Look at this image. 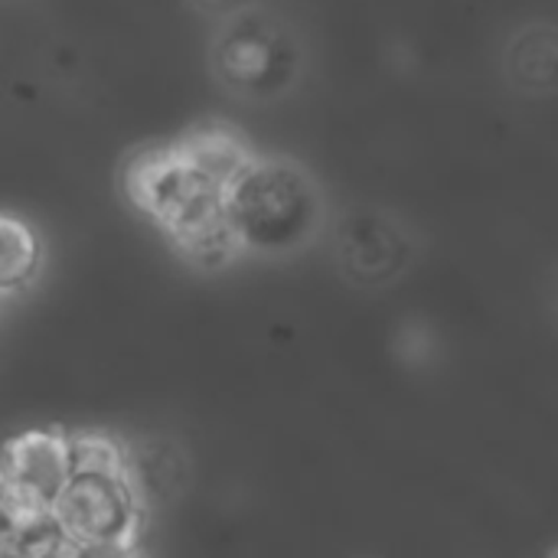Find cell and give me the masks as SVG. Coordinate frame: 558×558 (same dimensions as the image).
Segmentation results:
<instances>
[{
    "instance_id": "6da1fadb",
    "label": "cell",
    "mask_w": 558,
    "mask_h": 558,
    "mask_svg": "<svg viewBox=\"0 0 558 558\" xmlns=\"http://www.w3.org/2000/svg\"><path fill=\"white\" fill-rule=\"evenodd\" d=\"M121 186L128 203L157 222L186 262L219 268L239 252L222 190L193 170L177 144L134 150L121 170Z\"/></svg>"
},
{
    "instance_id": "7a4b0ae2",
    "label": "cell",
    "mask_w": 558,
    "mask_h": 558,
    "mask_svg": "<svg viewBox=\"0 0 558 558\" xmlns=\"http://www.w3.org/2000/svg\"><path fill=\"white\" fill-rule=\"evenodd\" d=\"M239 248L281 252L301 242L314 222L317 199L307 177L288 163L258 160L222 193Z\"/></svg>"
},
{
    "instance_id": "3957f363",
    "label": "cell",
    "mask_w": 558,
    "mask_h": 558,
    "mask_svg": "<svg viewBox=\"0 0 558 558\" xmlns=\"http://www.w3.org/2000/svg\"><path fill=\"white\" fill-rule=\"evenodd\" d=\"M52 526L85 553H134L141 539L134 484L75 474L52 500Z\"/></svg>"
},
{
    "instance_id": "277c9868",
    "label": "cell",
    "mask_w": 558,
    "mask_h": 558,
    "mask_svg": "<svg viewBox=\"0 0 558 558\" xmlns=\"http://www.w3.org/2000/svg\"><path fill=\"white\" fill-rule=\"evenodd\" d=\"M213 65L219 82L232 92L262 98L284 85L291 72V46L284 33L258 13H232L213 46Z\"/></svg>"
},
{
    "instance_id": "5b68a950",
    "label": "cell",
    "mask_w": 558,
    "mask_h": 558,
    "mask_svg": "<svg viewBox=\"0 0 558 558\" xmlns=\"http://www.w3.org/2000/svg\"><path fill=\"white\" fill-rule=\"evenodd\" d=\"M0 468L16 484L29 487L43 500H56L75 477L72 441L62 428H33L13 435L0 451Z\"/></svg>"
},
{
    "instance_id": "8992f818",
    "label": "cell",
    "mask_w": 558,
    "mask_h": 558,
    "mask_svg": "<svg viewBox=\"0 0 558 558\" xmlns=\"http://www.w3.org/2000/svg\"><path fill=\"white\" fill-rule=\"evenodd\" d=\"M177 147L190 160V167L199 170L222 193L255 163V154L248 150V144L222 124L193 128L177 141Z\"/></svg>"
},
{
    "instance_id": "52a82bcc",
    "label": "cell",
    "mask_w": 558,
    "mask_h": 558,
    "mask_svg": "<svg viewBox=\"0 0 558 558\" xmlns=\"http://www.w3.org/2000/svg\"><path fill=\"white\" fill-rule=\"evenodd\" d=\"M43 262L36 229L10 213H0V294L20 291L33 281Z\"/></svg>"
},
{
    "instance_id": "ba28073f",
    "label": "cell",
    "mask_w": 558,
    "mask_h": 558,
    "mask_svg": "<svg viewBox=\"0 0 558 558\" xmlns=\"http://www.w3.org/2000/svg\"><path fill=\"white\" fill-rule=\"evenodd\" d=\"M69 441H72L75 474L131 481V461L111 435H105V432H69Z\"/></svg>"
},
{
    "instance_id": "9c48e42d",
    "label": "cell",
    "mask_w": 558,
    "mask_h": 558,
    "mask_svg": "<svg viewBox=\"0 0 558 558\" xmlns=\"http://www.w3.org/2000/svg\"><path fill=\"white\" fill-rule=\"evenodd\" d=\"M20 546L23 558H92L85 549H78L75 543H69L56 526L52 520L46 526H36L23 536L13 539Z\"/></svg>"
},
{
    "instance_id": "30bf717a",
    "label": "cell",
    "mask_w": 558,
    "mask_h": 558,
    "mask_svg": "<svg viewBox=\"0 0 558 558\" xmlns=\"http://www.w3.org/2000/svg\"><path fill=\"white\" fill-rule=\"evenodd\" d=\"M209 10H216V13H242V10H248L252 7V0H203Z\"/></svg>"
},
{
    "instance_id": "8fae6325",
    "label": "cell",
    "mask_w": 558,
    "mask_h": 558,
    "mask_svg": "<svg viewBox=\"0 0 558 558\" xmlns=\"http://www.w3.org/2000/svg\"><path fill=\"white\" fill-rule=\"evenodd\" d=\"M0 558H23V553H20V546L13 539H3L0 543Z\"/></svg>"
}]
</instances>
